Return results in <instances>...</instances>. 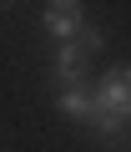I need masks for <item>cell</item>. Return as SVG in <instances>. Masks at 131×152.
Segmentation results:
<instances>
[{"instance_id": "1", "label": "cell", "mask_w": 131, "mask_h": 152, "mask_svg": "<svg viewBox=\"0 0 131 152\" xmlns=\"http://www.w3.org/2000/svg\"><path fill=\"white\" fill-rule=\"evenodd\" d=\"M131 122V66H111L91 91V127L116 137Z\"/></svg>"}, {"instance_id": "4", "label": "cell", "mask_w": 131, "mask_h": 152, "mask_svg": "<svg viewBox=\"0 0 131 152\" xmlns=\"http://www.w3.org/2000/svg\"><path fill=\"white\" fill-rule=\"evenodd\" d=\"M55 107H60L66 117H76V122H91V91H86V81L60 86V91H55Z\"/></svg>"}, {"instance_id": "3", "label": "cell", "mask_w": 131, "mask_h": 152, "mask_svg": "<svg viewBox=\"0 0 131 152\" xmlns=\"http://www.w3.org/2000/svg\"><path fill=\"white\" fill-rule=\"evenodd\" d=\"M86 51L76 46V41H66L60 51H55V76H60V86H76V81H86Z\"/></svg>"}, {"instance_id": "5", "label": "cell", "mask_w": 131, "mask_h": 152, "mask_svg": "<svg viewBox=\"0 0 131 152\" xmlns=\"http://www.w3.org/2000/svg\"><path fill=\"white\" fill-rule=\"evenodd\" d=\"M81 51H101V31H91V26H81V41H76Z\"/></svg>"}, {"instance_id": "2", "label": "cell", "mask_w": 131, "mask_h": 152, "mask_svg": "<svg viewBox=\"0 0 131 152\" xmlns=\"http://www.w3.org/2000/svg\"><path fill=\"white\" fill-rule=\"evenodd\" d=\"M81 5H76V0H50V5H45V31L50 36H60V46L66 41H71V36H81Z\"/></svg>"}]
</instances>
